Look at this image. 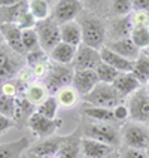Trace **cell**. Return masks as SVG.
I'll return each mask as SVG.
<instances>
[{
    "label": "cell",
    "instance_id": "cell-3",
    "mask_svg": "<svg viewBox=\"0 0 149 158\" xmlns=\"http://www.w3.org/2000/svg\"><path fill=\"white\" fill-rule=\"evenodd\" d=\"M82 100L88 106H94V107H106V109H114L115 106L122 103V97L116 93L114 85L110 84H101L98 82L96 88L82 97Z\"/></svg>",
    "mask_w": 149,
    "mask_h": 158
},
{
    "label": "cell",
    "instance_id": "cell-41",
    "mask_svg": "<svg viewBox=\"0 0 149 158\" xmlns=\"http://www.w3.org/2000/svg\"><path fill=\"white\" fill-rule=\"evenodd\" d=\"M133 10H142L149 14V0H137L133 2Z\"/></svg>",
    "mask_w": 149,
    "mask_h": 158
},
{
    "label": "cell",
    "instance_id": "cell-29",
    "mask_svg": "<svg viewBox=\"0 0 149 158\" xmlns=\"http://www.w3.org/2000/svg\"><path fill=\"white\" fill-rule=\"evenodd\" d=\"M35 106H31L28 102H27L24 97H21V98H17V105H15V114H14V118H12V121H23L24 118H30L31 115L35 114Z\"/></svg>",
    "mask_w": 149,
    "mask_h": 158
},
{
    "label": "cell",
    "instance_id": "cell-11",
    "mask_svg": "<svg viewBox=\"0 0 149 158\" xmlns=\"http://www.w3.org/2000/svg\"><path fill=\"white\" fill-rule=\"evenodd\" d=\"M101 63L100 51L93 49L87 45H81L78 46V51L75 55V60L72 63V67L75 72L79 70H96V67Z\"/></svg>",
    "mask_w": 149,
    "mask_h": 158
},
{
    "label": "cell",
    "instance_id": "cell-1",
    "mask_svg": "<svg viewBox=\"0 0 149 158\" xmlns=\"http://www.w3.org/2000/svg\"><path fill=\"white\" fill-rule=\"evenodd\" d=\"M78 24L82 31V44L100 51L106 45V23L100 17L89 14L84 9V12L78 17Z\"/></svg>",
    "mask_w": 149,
    "mask_h": 158
},
{
    "label": "cell",
    "instance_id": "cell-34",
    "mask_svg": "<svg viewBox=\"0 0 149 158\" xmlns=\"http://www.w3.org/2000/svg\"><path fill=\"white\" fill-rule=\"evenodd\" d=\"M130 39L140 51L149 48V27L146 28H133Z\"/></svg>",
    "mask_w": 149,
    "mask_h": 158
},
{
    "label": "cell",
    "instance_id": "cell-22",
    "mask_svg": "<svg viewBox=\"0 0 149 158\" xmlns=\"http://www.w3.org/2000/svg\"><path fill=\"white\" fill-rule=\"evenodd\" d=\"M49 96H51V94H49L46 85H45V84H40V82H33V84H30L28 87L24 88V98H26L31 106H35V107L40 106Z\"/></svg>",
    "mask_w": 149,
    "mask_h": 158
},
{
    "label": "cell",
    "instance_id": "cell-27",
    "mask_svg": "<svg viewBox=\"0 0 149 158\" xmlns=\"http://www.w3.org/2000/svg\"><path fill=\"white\" fill-rule=\"evenodd\" d=\"M82 114L89 119H94L96 123H105V124H112L115 123V116L112 109H106V107H94L89 106L82 110Z\"/></svg>",
    "mask_w": 149,
    "mask_h": 158
},
{
    "label": "cell",
    "instance_id": "cell-7",
    "mask_svg": "<svg viewBox=\"0 0 149 158\" xmlns=\"http://www.w3.org/2000/svg\"><path fill=\"white\" fill-rule=\"evenodd\" d=\"M75 70L72 66H64V64H57L51 63L48 75L45 76V85L49 93H57L64 87H70L73 82Z\"/></svg>",
    "mask_w": 149,
    "mask_h": 158
},
{
    "label": "cell",
    "instance_id": "cell-47",
    "mask_svg": "<svg viewBox=\"0 0 149 158\" xmlns=\"http://www.w3.org/2000/svg\"><path fill=\"white\" fill-rule=\"evenodd\" d=\"M146 87H148V85H146Z\"/></svg>",
    "mask_w": 149,
    "mask_h": 158
},
{
    "label": "cell",
    "instance_id": "cell-28",
    "mask_svg": "<svg viewBox=\"0 0 149 158\" xmlns=\"http://www.w3.org/2000/svg\"><path fill=\"white\" fill-rule=\"evenodd\" d=\"M28 10L37 21H43L51 18V8L46 0H30L28 2Z\"/></svg>",
    "mask_w": 149,
    "mask_h": 158
},
{
    "label": "cell",
    "instance_id": "cell-26",
    "mask_svg": "<svg viewBox=\"0 0 149 158\" xmlns=\"http://www.w3.org/2000/svg\"><path fill=\"white\" fill-rule=\"evenodd\" d=\"M55 98H57V103L60 107L64 109H70L73 106H76L79 103V100H82V97L79 96V93L72 87H64L60 91L55 93Z\"/></svg>",
    "mask_w": 149,
    "mask_h": 158
},
{
    "label": "cell",
    "instance_id": "cell-9",
    "mask_svg": "<svg viewBox=\"0 0 149 158\" xmlns=\"http://www.w3.org/2000/svg\"><path fill=\"white\" fill-rule=\"evenodd\" d=\"M84 3L79 0H60L55 2L51 12V18L58 24H67L72 21H76L78 17L84 12Z\"/></svg>",
    "mask_w": 149,
    "mask_h": 158
},
{
    "label": "cell",
    "instance_id": "cell-23",
    "mask_svg": "<svg viewBox=\"0 0 149 158\" xmlns=\"http://www.w3.org/2000/svg\"><path fill=\"white\" fill-rule=\"evenodd\" d=\"M60 36H61L63 44L72 45L75 48L82 45V31L78 21H72V23L60 26Z\"/></svg>",
    "mask_w": 149,
    "mask_h": 158
},
{
    "label": "cell",
    "instance_id": "cell-42",
    "mask_svg": "<svg viewBox=\"0 0 149 158\" xmlns=\"http://www.w3.org/2000/svg\"><path fill=\"white\" fill-rule=\"evenodd\" d=\"M12 124H14V121L10 118H6V116H2L0 115V136L5 131H8L9 128L12 127Z\"/></svg>",
    "mask_w": 149,
    "mask_h": 158
},
{
    "label": "cell",
    "instance_id": "cell-14",
    "mask_svg": "<svg viewBox=\"0 0 149 158\" xmlns=\"http://www.w3.org/2000/svg\"><path fill=\"white\" fill-rule=\"evenodd\" d=\"M0 33L3 36L5 44L8 45L12 51L19 55H26L24 46H23V31L17 27L15 23H0Z\"/></svg>",
    "mask_w": 149,
    "mask_h": 158
},
{
    "label": "cell",
    "instance_id": "cell-13",
    "mask_svg": "<svg viewBox=\"0 0 149 158\" xmlns=\"http://www.w3.org/2000/svg\"><path fill=\"white\" fill-rule=\"evenodd\" d=\"M131 31H133V24H131L130 15L122 18H112L106 24V36H107L106 42L130 37Z\"/></svg>",
    "mask_w": 149,
    "mask_h": 158
},
{
    "label": "cell",
    "instance_id": "cell-43",
    "mask_svg": "<svg viewBox=\"0 0 149 158\" xmlns=\"http://www.w3.org/2000/svg\"><path fill=\"white\" fill-rule=\"evenodd\" d=\"M106 158H121V152H118V151H114L112 154H109Z\"/></svg>",
    "mask_w": 149,
    "mask_h": 158
},
{
    "label": "cell",
    "instance_id": "cell-33",
    "mask_svg": "<svg viewBox=\"0 0 149 158\" xmlns=\"http://www.w3.org/2000/svg\"><path fill=\"white\" fill-rule=\"evenodd\" d=\"M110 12L115 18L128 17L133 14V2H130V0H115L110 3Z\"/></svg>",
    "mask_w": 149,
    "mask_h": 158
},
{
    "label": "cell",
    "instance_id": "cell-5",
    "mask_svg": "<svg viewBox=\"0 0 149 158\" xmlns=\"http://www.w3.org/2000/svg\"><path fill=\"white\" fill-rule=\"evenodd\" d=\"M24 55H19L15 51H12L8 45L5 44L3 48L0 49V82L6 81H14L15 76L21 72L24 66Z\"/></svg>",
    "mask_w": 149,
    "mask_h": 158
},
{
    "label": "cell",
    "instance_id": "cell-16",
    "mask_svg": "<svg viewBox=\"0 0 149 158\" xmlns=\"http://www.w3.org/2000/svg\"><path fill=\"white\" fill-rule=\"evenodd\" d=\"M114 151V148L105 143H100L88 137H81V155L84 158H106Z\"/></svg>",
    "mask_w": 149,
    "mask_h": 158
},
{
    "label": "cell",
    "instance_id": "cell-40",
    "mask_svg": "<svg viewBox=\"0 0 149 158\" xmlns=\"http://www.w3.org/2000/svg\"><path fill=\"white\" fill-rule=\"evenodd\" d=\"M121 158H148V155H146L145 151L125 148V149L121 152Z\"/></svg>",
    "mask_w": 149,
    "mask_h": 158
},
{
    "label": "cell",
    "instance_id": "cell-4",
    "mask_svg": "<svg viewBox=\"0 0 149 158\" xmlns=\"http://www.w3.org/2000/svg\"><path fill=\"white\" fill-rule=\"evenodd\" d=\"M121 142L125 148L145 151L149 145V127L139 123H125L121 127Z\"/></svg>",
    "mask_w": 149,
    "mask_h": 158
},
{
    "label": "cell",
    "instance_id": "cell-21",
    "mask_svg": "<svg viewBox=\"0 0 149 158\" xmlns=\"http://www.w3.org/2000/svg\"><path fill=\"white\" fill-rule=\"evenodd\" d=\"M76 51H78V48L60 42V44L49 52V60L52 63H57V64L72 66V63L75 60V55H76Z\"/></svg>",
    "mask_w": 149,
    "mask_h": 158
},
{
    "label": "cell",
    "instance_id": "cell-35",
    "mask_svg": "<svg viewBox=\"0 0 149 158\" xmlns=\"http://www.w3.org/2000/svg\"><path fill=\"white\" fill-rule=\"evenodd\" d=\"M15 24H17V27L21 31H24V30L35 28L36 24H37V19L31 15V12H30L28 9H24L23 12L18 14L17 19H15Z\"/></svg>",
    "mask_w": 149,
    "mask_h": 158
},
{
    "label": "cell",
    "instance_id": "cell-37",
    "mask_svg": "<svg viewBox=\"0 0 149 158\" xmlns=\"http://www.w3.org/2000/svg\"><path fill=\"white\" fill-rule=\"evenodd\" d=\"M131 18L133 28H146L149 27V14L148 12H142V10H133L130 15Z\"/></svg>",
    "mask_w": 149,
    "mask_h": 158
},
{
    "label": "cell",
    "instance_id": "cell-38",
    "mask_svg": "<svg viewBox=\"0 0 149 158\" xmlns=\"http://www.w3.org/2000/svg\"><path fill=\"white\" fill-rule=\"evenodd\" d=\"M18 89H19V84L14 79V81L3 82L2 87H0V93H3L5 96H8V97H12V98H17Z\"/></svg>",
    "mask_w": 149,
    "mask_h": 158
},
{
    "label": "cell",
    "instance_id": "cell-31",
    "mask_svg": "<svg viewBox=\"0 0 149 158\" xmlns=\"http://www.w3.org/2000/svg\"><path fill=\"white\" fill-rule=\"evenodd\" d=\"M96 73H97L98 81L101 84H110V85L114 84L115 79L118 78V75H119V72H116L114 67H110L109 64H106L103 61L96 67Z\"/></svg>",
    "mask_w": 149,
    "mask_h": 158
},
{
    "label": "cell",
    "instance_id": "cell-12",
    "mask_svg": "<svg viewBox=\"0 0 149 158\" xmlns=\"http://www.w3.org/2000/svg\"><path fill=\"white\" fill-rule=\"evenodd\" d=\"M64 139H66V137H61V136H52V137L40 139V140L35 142L33 145H30L27 154L39 157V158L57 157V154H58V151L61 148Z\"/></svg>",
    "mask_w": 149,
    "mask_h": 158
},
{
    "label": "cell",
    "instance_id": "cell-17",
    "mask_svg": "<svg viewBox=\"0 0 149 158\" xmlns=\"http://www.w3.org/2000/svg\"><path fill=\"white\" fill-rule=\"evenodd\" d=\"M112 85H114V88L116 89V93L122 97V98H125V97L128 98L133 93H136L137 89L143 88L142 84L139 82V79L136 78L131 72H128V73H119L118 78L115 79V82Z\"/></svg>",
    "mask_w": 149,
    "mask_h": 158
},
{
    "label": "cell",
    "instance_id": "cell-6",
    "mask_svg": "<svg viewBox=\"0 0 149 158\" xmlns=\"http://www.w3.org/2000/svg\"><path fill=\"white\" fill-rule=\"evenodd\" d=\"M127 106L133 123L149 125V91L140 88L127 98Z\"/></svg>",
    "mask_w": 149,
    "mask_h": 158
},
{
    "label": "cell",
    "instance_id": "cell-44",
    "mask_svg": "<svg viewBox=\"0 0 149 158\" xmlns=\"http://www.w3.org/2000/svg\"><path fill=\"white\" fill-rule=\"evenodd\" d=\"M3 45H5V40H3V36H2V33H0V49L3 48Z\"/></svg>",
    "mask_w": 149,
    "mask_h": 158
},
{
    "label": "cell",
    "instance_id": "cell-15",
    "mask_svg": "<svg viewBox=\"0 0 149 158\" xmlns=\"http://www.w3.org/2000/svg\"><path fill=\"white\" fill-rule=\"evenodd\" d=\"M98 82L100 81L97 78L96 70H79V72H75L72 87L78 91L81 97H85L96 88V85Z\"/></svg>",
    "mask_w": 149,
    "mask_h": 158
},
{
    "label": "cell",
    "instance_id": "cell-8",
    "mask_svg": "<svg viewBox=\"0 0 149 158\" xmlns=\"http://www.w3.org/2000/svg\"><path fill=\"white\" fill-rule=\"evenodd\" d=\"M35 30L37 33L39 42H40V48L48 55L57 45L61 42L60 26L54 21L52 18H48V19H43V21H37Z\"/></svg>",
    "mask_w": 149,
    "mask_h": 158
},
{
    "label": "cell",
    "instance_id": "cell-25",
    "mask_svg": "<svg viewBox=\"0 0 149 158\" xmlns=\"http://www.w3.org/2000/svg\"><path fill=\"white\" fill-rule=\"evenodd\" d=\"M131 73L139 79L142 87L143 85H148L149 84V54L142 51L140 55L137 57V60L133 64Z\"/></svg>",
    "mask_w": 149,
    "mask_h": 158
},
{
    "label": "cell",
    "instance_id": "cell-24",
    "mask_svg": "<svg viewBox=\"0 0 149 158\" xmlns=\"http://www.w3.org/2000/svg\"><path fill=\"white\" fill-rule=\"evenodd\" d=\"M81 157V139L76 133L67 136L63 142L57 158H79Z\"/></svg>",
    "mask_w": 149,
    "mask_h": 158
},
{
    "label": "cell",
    "instance_id": "cell-30",
    "mask_svg": "<svg viewBox=\"0 0 149 158\" xmlns=\"http://www.w3.org/2000/svg\"><path fill=\"white\" fill-rule=\"evenodd\" d=\"M58 103H57V98L55 96H49L46 100L40 106L36 107V112L40 114L45 118H49V119H55L57 118V112H58Z\"/></svg>",
    "mask_w": 149,
    "mask_h": 158
},
{
    "label": "cell",
    "instance_id": "cell-19",
    "mask_svg": "<svg viewBox=\"0 0 149 158\" xmlns=\"http://www.w3.org/2000/svg\"><path fill=\"white\" fill-rule=\"evenodd\" d=\"M100 57H101V61L106 63V64H109L110 67H114L115 70L119 72V73H128V72L133 70L134 61L127 60V58H124L121 55L115 54L114 51H110L107 46H103V48L100 49Z\"/></svg>",
    "mask_w": 149,
    "mask_h": 158
},
{
    "label": "cell",
    "instance_id": "cell-45",
    "mask_svg": "<svg viewBox=\"0 0 149 158\" xmlns=\"http://www.w3.org/2000/svg\"><path fill=\"white\" fill-rule=\"evenodd\" d=\"M145 152H146V155H148V158H149V145L146 146V149H145Z\"/></svg>",
    "mask_w": 149,
    "mask_h": 158
},
{
    "label": "cell",
    "instance_id": "cell-18",
    "mask_svg": "<svg viewBox=\"0 0 149 158\" xmlns=\"http://www.w3.org/2000/svg\"><path fill=\"white\" fill-rule=\"evenodd\" d=\"M105 46H107L110 51H114L115 54L121 55L127 60H131L136 61L137 57L140 55V49L133 44V40L130 37H125V39H119V40H110V42H106Z\"/></svg>",
    "mask_w": 149,
    "mask_h": 158
},
{
    "label": "cell",
    "instance_id": "cell-32",
    "mask_svg": "<svg viewBox=\"0 0 149 158\" xmlns=\"http://www.w3.org/2000/svg\"><path fill=\"white\" fill-rule=\"evenodd\" d=\"M21 37H23V46H24L26 55L28 52H33V51L40 49V42H39V37H37V33H36L35 28L24 30Z\"/></svg>",
    "mask_w": 149,
    "mask_h": 158
},
{
    "label": "cell",
    "instance_id": "cell-2",
    "mask_svg": "<svg viewBox=\"0 0 149 158\" xmlns=\"http://www.w3.org/2000/svg\"><path fill=\"white\" fill-rule=\"evenodd\" d=\"M84 137L97 140L100 143H105L110 148H118L121 142V128L114 124L105 123H93L88 124L84 128Z\"/></svg>",
    "mask_w": 149,
    "mask_h": 158
},
{
    "label": "cell",
    "instance_id": "cell-46",
    "mask_svg": "<svg viewBox=\"0 0 149 158\" xmlns=\"http://www.w3.org/2000/svg\"><path fill=\"white\" fill-rule=\"evenodd\" d=\"M52 158H57V157H52Z\"/></svg>",
    "mask_w": 149,
    "mask_h": 158
},
{
    "label": "cell",
    "instance_id": "cell-20",
    "mask_svg": "<svg viewBox=\"0 0 149 158\" xmlns=\"http://www.w3.org/2000/svg\"><path fill=\"white\" fill-rule=\"evenodd\" d=\"M30 148V139L21 137L18 140H12L0 145V158H21L23 154Z\"/></svg>",
    "mask_w": 149,
    "mask_h": 158
},
{
    "label": "cell",
    "instance_id": "cell-36",
    "mask_svg": "<svg viewBox=\"0 0 149 158\" xmlns=\"http://www.w3.org/2000/svg\"><path fill=\"white\" fill-rule=\"evenodd\" d=\"M15 105H17V98L5 96L3 93H0V115L6 116V118H14L15 114Z\"/></svg>",
    "mask_w": 149,
    "mask_h": 158
},
{
    "label": "cell",
    "instance_id": "cell-10",
    "mask_svg": "<svg viewBox=\"0 0 149 158\" xmlns=\"http://www.w3.org/2000/svg\"><path fill=\"white\" fill-rule=\"evenodd\" d=\"M61 124H63V121L60 118L49 119V118H45L40 114H37V112H35L27 119V127L30 128L31 134L35 137H37L39 140L55 136V133L61 127Z\"/></svg>",
    "mask_w": 149,
    "mask_h": 158
},
{
    "label": "cell",
    "instance_id": "cell-39",
    "mask_svg": "<svg viewBox=\"0 0 149 158\" xmlns=\"http://www.w3.org/2000/svg\"><path fill=\"white\" fill-rule=\"evenodd\" d=\"M112 110H114L115 121H125V119L130 118V112H128V106H127V103H125V105L121 103V105L115 106Z\"/></svg>",
    "mask_w": 149,
    "mask_h": 158
}]
</instances>
